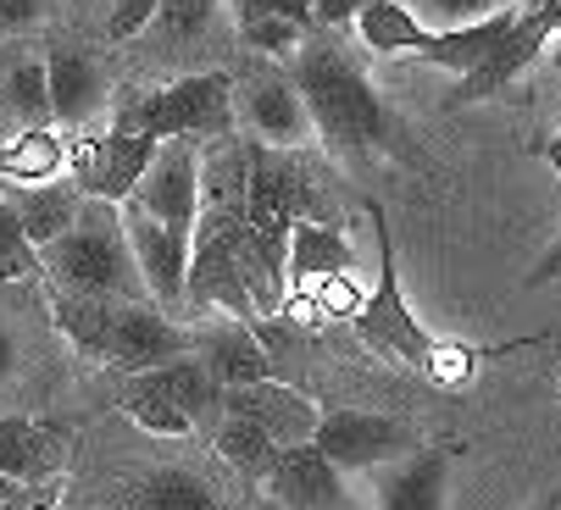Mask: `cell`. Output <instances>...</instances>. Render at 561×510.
<instances>
[{
  "label": "cell",
  "mask_w": 561,
  "mask_h": 510,
  "mask_svg": "<svg viewBox=\"0 0 561 510\" xmlns=\"http://www.w3.org/2000/svg\"><path fill=\"white\" fill-rule=\"evenodd\" d=\"M456 455H461L456 444H434L394 461L378 483V510H445V483H450Z\"/></svg>",
  "instance_id": "2e32d148"
},
{
  "label": "cell",
  "mask_w": 561,
  "mask_h": 510,
  "mask_svg": "<svg viewBox=\"0 0 561 510\" xmlns=\"http://www.w3.org/2000/svg\"><path fill=\"white\" fill-rule=\"evenodd\" d=\"M512 18L517 12H501V18H484V23H467V28H439L428 45H423V67H439V72H450V78H467L478 61H484L495 45H501V34L512 28Z\"/></svg>",
  "instance_id": "cb8c5ba5"
},
{
  "label": "cell",
  "mask_w": 561,
  "mask_h": 510,
  "mask_svg": "<svg viewBox=\"0 0 561 510\" xmlns=\"http://www.w3.org/2000/svg\"><path fill=\"white\" fill-rule=\"evenodd\" d=\"M112 128L156 139V144H168V139H228V128H233V83L222 72L179 78V83H168V90H156L145 101L117 106Z\"/></svg>",
  "instance_id": "5b68a950"
},
{
  "label": "cell",
  "mask_w": 561,
  "mask_h": 510,
  "mask_svg": "<svg viewBox=\"0 0 561 510\" xmlns=\"http://www.w3.org/2000/svg\"><path fill=\"white\" fill-rule=\"evenodd\" d=\"M123 405H128V416L139 421L145 433H162V439H184V433H195V416H184L179 405L156 399V394H139V389H128V394H123Z\"/></svg>",
  "instance_id": "f1b7e54d"
},
{
  "label": "cell",
  "mask_w": 561,
  "mask_h": 510,
  "mask_svg": "<svg viewBox=\"0 0 561 510\" xmlns=\"http://www.w3.org/2000/svg\"><path fill=\"white\" fill-rule=\"evenodd\" d=\"M195 361L206 367V378H211L217 394L273 378V361H267V350H262V338H256V327H245V322H228V327L201 333V338H195Z\"/></svg>",
  "instance_id": "9a60e30c"
},
{
  "label": "cell",
  "mask_w": 561,
  "mask_h": 510,
  "mask_svg": "<svg viewBox=\"0 0 561 510\" xmlns=\"http://www.w3.org/2000/svg\"><path fill=\"white\" fill-rule=\"evenodd\" d=\"M233 18H278V23H295L300 34L317 28L311 23V0H233Z\"/></svg>",
  "instance_id": "d6a6232c"
},
{
  "label": "cell",
  "mask_w": 561,
  "mask_h": 510,
  "mask_svg": "<svg viewBox=\"0 0 561 510\" xmlns=\"http://www.w3.org/2000/svg\"><path fill=\"white\" fill-rule=\"evenodd\" d=\"M0 283H12V273H7V267H0Z\"/></svg>",
  "instance_id": "ee69618b"
},
{
  "label": "cell",
  "mask_w": 561,
  "mask_h": 510,
  "mask_svg": "<svg viewBox=\"0 0 561 510\" xmlns=\"http://www.w3.org/2000/svg\"><path fill=\"white\" fill-rule=\"evenodd\" d=\"M123 211V233L134 250V267L145 278V294L162 305H184V278H190V233H173L168 222L145 217L134 200L117 206Z\"/></svg>",
  "instance_id": "8fae6325"
},
{
  "label": "cell",
  "mask_w": 561,
  "mask_h": 510,
  "mask_svg": "<svg viewBox=\"0 0 561 510\" xmlns=\"http://www.w3.org/2000/svg\"><path fill=\"white\" fill-rule=\"evenodd\" d=\"M0 267H7L12 278H39V255L28 250V239H23L7 195H0Z\"/></svg>",
  "instance_id": "4dcf8cb0"
},
{
  "label": "cell",
  "mask_w": 561,
  "mask_h": 510,
  "mask_svg": "<svg viewBox=\"0 0 561 510\" xmlns=\"http://www.w3.org/2000/svg\"><path fill=\"white\" fill-rule=\"evenodd\" d=\"M561 34V7H545V12H517L512 18V28L501 34V45L478 61L467 78H456V90H450V106H472V101H490V95H501L506 83H517L534 61H539V50L550 45Z\"/></svg>",
  "instance_id": "ba28073f"
},
{
  "label": "cell",
  "mask_w": 561,
  "mask_h": 510,
  "mask_svg": "<svg viewBox=\"0 0 561 510\" xmlns=\"http://www.w3.org/2000/svg\"><path fill=\"white\" fill-rule=\"evenodd\" d=\"M67 7H95V0H67Z\"/></svg>",
  "instance_id": "7bdbcfd3"
},
{
  "label": "cell",
  "mask_w": 561,
  "mask_h": 510,
  "mask_svg": "<svg viewBox=\"0 0 561 510\" xmlns=\"http://www.w3.org/2000/svg\"><path fill=\"white\" fill-rule=\"evenodd\" d=\"M233 23H239V39L262 56H295L306 45V34L295 23H278V18H233Z\"/></svg>",
  "instance_id": "f546056e"
},
{
  "label": "cell",
  "mask_w": 561,
  "mask_h": 510,
  "mask_svg": "<svg viewBox=\"0 0 561 510\" xmlns=\"http://www.w3.org/2000/svg\"><path fill=\"white\" fill-rule=\"evenodd\" d=\"M289 83L311 117V139H323L345 161H373L389 150L394 123L373 78L356 67V56H345L340 45H300Z\"/></svg>",
  "instance_id": "6da1fadb"
},
{
  "label": "cell",
  "mask_w": 561,
  "mask_h": 510,
  "mask_svg": "<svg viewBox=\"0 0 561 510\" xmlns=\"http://www.w3.org/2000/svg\"><path fill=\"white\" fill-rule=\"evenodd\" d=\"M0 510H61V505H50L39 494H12V499H0Z\"/></svg>",
  "instance_id": "f35d334b"
},
{
  "label": "cell",
  "mask_w": 561,
  "mask_h": 510,
  "mask_svg": "<svg viewBox=\"0 0 561 510\" xmlns=\"http://www.w3.org/2000/svg\"><path fill=\"white\" fill-rule=\"evenodd\" d=\"M18 372H23V345L12 338V327H0V389H7Z\"/></svg>",
  "instance_id": "8d00e7d4"
},
{
  "label": "cell",
  "mask_w": 561,
  "mask_h": 510,
  "mask_svg": "<svg viewBox=\"0 0 561 510\" xmlns=\"http://www.w3.org/2000/svg\"><path fill=\"white\" fill-rule=\"evenodd\" d=\"M356 39L373 50V56H423V45L434 39V28L417 23V12L407 7V0H367V7L356 12Z\"/></svg>",
  "instance_id": "44dd1931"
},
{
  "label": "cell",
  "mask_w": 561,
  "mask_h": 510,
  "mask_svg": "<svg viewBox=\"0 0 561 510\" xmlns=\"http://www.w3.org/2000/svg\"><path fill=\"white\" fill-rule=\"evenodd\" d=\"M156 139H139V134H117L106 128L101 139H84L72 155V184L84 200H106V206H128L139 178L150 173L156 161Z\"/></svg>",
  "instance_id": "9c48e42d"
},
{
  "label": "cell",
  "mask_w": 561,
  "mask_h": 510,
  "mask_svg": "<svg viewBox=\"0 0 561 510\" xmlns=\"http://www.w3.org/2000/svg\"><path fill=\"white\" fill-rule=\"evenodd\" d=\"M217 455H222V466H233L239 477H267L273 466H278V444L256 428V421H239V416H222V428H217Z\"/></svg>",
  "instance_id": "4316f807"
},
{
  "label": "cell",
  "mask_w": 561,
  "mask_h": 510,
  "mask_svg": "<svg viewBox=\"0 0 561 510\" xmlns=\"http://www.w3.org/2000/svg\"><path fill=\"white\" fill-rule=\"evenodd\" d=\"M7 206H12V217H18L28 250L39 255L45 244H56V239L78 222V211H84V195H78L72 178H56V184H34V189H7Z\"/></svg>",
  "instance_id": "d6986e66"
},
{
  "label": "cell",
  "mask_w": 561,
  "mask_h": 510,
  "mask_svg": "<svg viewBox=\"0 0 561 510\" xmlns=\"http://www.w3.org/2000/svg\"><path fill=\"white\" fill-rule=\"evenodd\" d=\"M561 278V233H556V244L534 262V273H528V289H545V283H556Z\"/></svg>",
  "instance_id": "74e56055"
},
{
  "label": "cell",
  "mask_w": 561,
  "mask_h": 510,
  "mask_svg": "<svg viewBox=\"0 0 561 510\" xmlns=\"http://www.w3.org/2000/svg\"><path fill=\"white\" fill-rule=\"evenodd\" d=\"M0 112L23 128H50V90H45V56L12 50L0 56Z\"/></svg>",
  "instance_id": "603a6c76"
},
{
  "label": "cell",
  "mask_w": 561,
  "mask_h": 510,
  "mask_svg": "<svg viewBox=\"0 0 561 510\" xmlns=\"http://www.w3.org/2000/svg\"><path fill=\"white\" fill-rule=\"evenodd\" d=\"M156 18H162V0H112V12H106V39L123 45V39L145 34Z\"/></svg>",
  "instance_id": "1f68e13d"
},
{
  "label": "cell",
  "mask_w": 561,
  "mask_h": 510,
  "mask_svg": "<svg viewBox=\"0 0 561 510\" xmlns=\"http://www.w3.org/2000/svg\"><path fill=\"white\" fill-rule=\"evenodd\" d=\"M179 356H195V333H184L179 322H168L156 305H112L106 327H101V345H95V361L106 367H123L128 378L139 372H156Z\"/></svg>",
  "instance_id": "52a82bcc"
},
{
  "label": "cell",
  "mask_w": 561,
  "mask_h": 510,
  "mask_svg": "<svg viewBox=\"0 0 561 510\" xmlns=\"http://www.w3.org/2000/svg\"><path fill=\"white\" fill-rule=\"evenodd\" d=\"M217 399H222V410H228V416L256 421V428H262L278 450L311 444L317 421H323V410H317L300 389H284L278 378H267V383H245V389H222Z\"/></svg>",
  "instance_id": "7c38bea8"
},
{
  "label": "cell",
  "mask_w": 561,
  "mask_h": 510,
  "mask_svg": "<svg viewBox=\"0 0 561 510\" xmlns=\"http://www.w3.org/2000/svg\"><path fill=\"white\" fill-rule=\"evenodd\" d=\"M211 7H217V0H162V18H156V23H168V34L190 39V34L206 28Z\"/></svg>",
  "instance_id": "836d02e7"
},
{
  "label": "cell",
  "mask_w": 561,
  "mask_h": 510,
  "mask_svg": "<svg viewBox=\"0 0 561 510\" xmlns=\"http://www.w3.org/2000/svg\"><path fill=\"white\" fill-rule=\"evenodd\" d=\"M267 494L284 505V510H362L351 477L340 466H329L311 444H295L278 455V466L262 477Z\"/></svg>",
  "instance_id": "4fadbf2b"
},
{
  "label": "cell",
  "mask_w": 561,
  "mask_h": 510,
  "mask_svg": "<svg viewBox=\"0 0 561 510\" xmlns=\"http://www.w3.org/2000/svg\"><path fill=\"white\" fill-rule=\"evenodd\" d=\"M50 0H0V34H23L34 23H45Z\"/></svg>",
  "instance_id": "e575fe53"
},
{
  "label": "cell",
  "mask_w": 561,
  "mask_h": 510,
  "mask_svg": "<svg viewBox=\"0 0 561 510\" xmlns=\"http://www.w3.org/2000/svg\"><path fill=\"white\" fill-rule=\"evenodd\" d=\"M534 510H561V488H556V494H550V499H539V505H534Z\"/></svg>",
  "instance_id": "b9f144b4"
},
{
  "label": "cell",
  "mask_w": 561,
  "mask_h": 510,
  "mask_svg": "<svg viewBox=\"0 0 561 510\" xmlns=\"http://www.w3.org/2000/svg\"><path fill=\"white\" fill-rule=\"evenodd\" d=\"M407 7L417 12L423 28H467V23H484V18H501L512 12L506 0H407Z\"/></svg>",
  "instance_id": "83f0119b"
},
{
  "label": "cell",
  "mask_w": 561,
  "mask_h": 510,
  "mask_svg": "<svg viewBox=\"0 0 561 510\" xmlns=\"http://www.w3.org/2000/svg\"><path fill=\"white\" fill-rule=\"evenodd\" d=\"M128 510H222V505H217L206 477L168 466V472H150V477L128 483Z\"/></svg>",
  "instance_id": "d4e9b609"
},
{
  "label": "cell",
  "mask_w": 561,
  "mask_h": 510,
  "mask_svg": "<svg viewBox=\"0 0 561 510\" xmlns=\"http://www.w3.org/2000/svg\"><path fill=\"white\" fill-rule=\"evenodd\" d=\"M45 90H50V123L78 128L101 112L106 78H101L95 56H84V50H45Z\"/></svg>",
  "instance_id": "e0dca14e"
},
{
  "label": "cell",
  "mask_w": 561,
  "mask_h": 510,
  "mask_svg": "<svg viewBox=\"0 0 561 510\" xmlns=\"http://www.w3.org/2000/svg\"><path fill=\"white\" fill-rule=\"evenodd\" d=\"M72 150L50 134V128H28L12 144H0V184L7 189H34V184H56L67 173Z\"/></svg>",
  "instance_id": "7402d4cb"
},
{
  "label": "cell",
  "mask_w": 561,
  "mask_h": 510,
  "mask_svg": "<svg viewBox=\"0 0 561 510\" xmlns=\"http://www.w3.org/2000/svg\"><path fill=\"white\" fill-rule=\"evenodd\" d=\"M311 450L351 477V472L394 466L400 455H417V433L407 421L383 416V410L345 405V410H323V421H317V433H311Z\"/></svg>",
  "instance_id": "8992f818"
},
{
  "label": "cell",
  "mask_w": 561,
  "mask_h": 510,
  "mask_svg": "<svg viewBox=\"0 0 561 510\" xmlns=\"http://www.w3.org/2000/svg\"><path fill=\"white\" fill-rule=\"evenodd\" d=\"M39 278L61 294H84V300H123V305H150L145 278L134 267V250L123 233V211L106 200H84L78 222L39 250Z\"/></svg>",
  "instance_id": "7a4b0ae2"
},
{
  "label": "cell",
  "mask_w": 561,
  "mask_h": 510,
  "mask_svg": "<svg viewBox=\"0 0 561 510\" xmlns=\"http://www.w3.org/2000/svg\"><path fill=\"white\" fill-rule=\"evenodd\" d=\"M128 389H139V394H156V399H168V405H179L184 416H201V410L217 399V389H211V378H206V367H201L195 356H179V361L156 367V372H139Z\"/></svg>",
  "instance_id": "484cf974"
},
{
  "label": "cell",
  "mask_w": 561,
  "mask_h": 510,
  "mask_svg": "<svg viewBox=\"0 0 561 510\" xmlns=\"http://www.w3.org/2000/svg\"><path fill=\"white\" fill-rule=\"evenodd\" d=\"M539 155L550 161V173H556V184H561V134H556V139H545V144H539Z\"/></svg>",
  "instance_id": "ab89813d"
},
{
  "label": "cell",
  "mask_w": 561,
  "mask_h": 510,
  "mask_svg": "<svg viewBox=\"0 0 561 510\" xmlns=\"http://www.w3.org/2000/svg\"><path fill=\"white\" fill-rule=\"evenodd\" d=\"M245 117H251L256 144H267V150H295V144L311 139V117H306V106H300V95H295L289 78H262V83H251Z\"/></svg>",
  "instance_id": "ffe728a7"
},
{
  "label": "cell",
  "mask_w": 561,
  "mask_h": 510,
  "mask_svg": "<svg viewBox=\"0 0 561 510\" xmlns=\"http://www.w3.org/2000/svg\"><path fill=\"white\" fill-rule=\"evenodd\" d=\"M545 7H561V0H523V12H545Z\"/></svg>",
  "instance_id": "60d3db41"
},
{
  "label": "cell",
  "mask_w": 561,
  "mask_h": 510,
  "mask_svg": "<svg viewBox=\"0 0 561 510\" xmlns=\"http://www.w3.org/2000/svg\"><path fill=\"white\" fill-rule=\"evenodd\" d=\"M367 217H373V244H378V283H373V294H362V305H356V316H351V322H356V338H362L373 356H383V361L434 367V356H439L445 338H434V333L417 322V311L407 305L400 267H394V239H389V211L373 200Z\"/></svg>",
  "instance_id": "277c9868"
},
{
  "label": "cell",
  "mask_w": 561,
  "mask_h": 510,
  "mask_svg": "<svg viewBox=\"0 0 561 510\" xmlns=\"http://www.w3.org/2000/svg\"><path fill=\"white\" fill-rule=\"evenodd\" d=\"M356 267V255L345 244V233L334 222H295L289 228V244H284V283H300V289H317L329 278H345Z\"/></svg>",
  "instance_id": "ac0fdd59"
},
{
  "label": "cell",
  "mask_w": 561,
  "mask_h": 510,
  "mask_svg": "<svg viewBox=\"0 0 561 510\" xmlns=\"http://www.w3.org/2000/svg\"><path fill=\"white\" fill-rule=\"evenodd\" d=\"M67 461V433L34 416H0V488L7 499L18 488H34L45 477H56Z\"/></svg>",
  "instance_id": "5bb4252c"
},
{
  "label": "cell",
  "mask_w": 561,
  "mask_h": 510,
  "mask_svg": "<svg viewBox=\"0 0 561 510\" xmlns=\"http://www.w3.org/2000/svg\"><path fill=\"white\" fill-rule=\"evenodd\" d=\"M362 7H367V0H311V23H323V28H351Z\"/></svg>",
  "instance_id": "d590c367"
},
{
  "label": "cell",
  "mask_w": 561,
  "mask_h": 510,
  "mask_svg": "<svg viewBox=\"0 0 561 510\" xmlns=\"http://www.w3.org/2000/svg\"><path fill=\"white\" fill-rule=\"evenodd\" d=\"M134 206L145 217H156V222H168L173 233L195 239V217H201V155H195V139H168L162 150H156L150 173L134 189Z\"/></svg>",
  "instance_id": "30bf717a"
},
{
  "label": "cell",
  "mask_w": 561,
  "mask_h": 510,
  "mask_svg": "<svg viewBox=\"0 0 561 510\" xmlns=\"http://www.w3.org/2000/svg\"><path fill=\"white\" fill-rule=\"evenodd\" d=\"M295 222H329L306 166L289 150L245 144V233L273 278H284V244Z\"/></svg>",
  "instance_id": "3957f363"
}]
</instances>
